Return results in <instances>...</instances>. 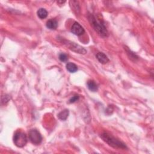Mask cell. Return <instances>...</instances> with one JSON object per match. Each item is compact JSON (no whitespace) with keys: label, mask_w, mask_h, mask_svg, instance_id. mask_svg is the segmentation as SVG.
<instances>
[{"label":"cell","mask_w":154,"mask_h":154,"mask_svg":"<svg viewBox=\"0 0 154 154\" xmlns=\"http://www.w3.org/2000/svg\"><path fill=\"white\" fill-rule=\"evenodd\" d=\"M89 21L94 30L102 37H107L108 36V33L107 28L104 25V22L101 19L97 18L94 15L90 14L88 16Z\"/></svg>","instance_id":"obj_1"},{"label":"cell","mask_w":154,"mask_h":154,"mask_svg":"<svg viewBox=\"0 0 154 154\" xmlns=\"http://www.w3.org/2000/svg\"><path fill=\"white\" fill-rule=\"evenodd\" d=\"M101 137L106 143H107L109 146L113 147L114 148L122 149H125L127 148V146H126L123 142H120L118 139L116 138L113 136H112L111 135L107 133H104L102 134Z\"/></svg>","instance_id":"obj_2"},{"label":"cell","mask_w":154,"mask_h":154,"mask_svg":"<svg viewBox=\"0 0 154 154\" xmlns=\"http://www.w3.org/2000/svg\"><path fill=\"white\" fill-rule=\"evenodd\" d=\"M13 142L17 147L23 148L27 143V135L21 131L16 132L13 137Z\"/></svg>","instance_id":"obj_3"},{"label":"cell","mask_w":154,"mask_h":154,"mask_svg":"<svg viewBox=\"0 0 154 154\" xmlns=\"http://www.w3.org/2000/svg\"><path fill=\"white\" fill-rule=\"evenodd\" d=\"M29 137L31 142L36 145H39L42 141L41 134L36 129L31 130L29 133Z\"/></svg>","instance_id":"obj_4"},{"label":"cell","mask_w":154,"mask_h":154,"mask_svg":"<svg viewBox=\"0 0 154 154\" xmlns=\"http://www.w3.org/2000/svg\"><path fill=\"white\" fill-rule=\"evenodd\" d=\"M65 44L68 47V48L78 54H85L87 52V51L81 46L76 44L75 43L69 41H65Z\"/></svg>","instance_id":"obj_5"},{"label":"cell","mask_w":154,"mask_h":154,"mask_svg":"<svg viewBox=\"0 0 154 154\" xmlns=\"http://www.w3.org/2000/svg\"><path fill=\"white\" fill-rule=\"evenodd\" d=\"M71 32L75 35L80 36L85 33V29L79 23L75 22L71 28Z\"/></svg>","instance_id":"obj_6"},{"label":"cell","mask_w":154,"mask_h":154,"mask_svg":"<svg viewBox=\"0 0 154 154\" xmlns=\"http://www.w3.org/2000/svg\"><path fill=\"white\" fill-rule=\"evenodd\" d=\"M96 57L97 60H98L101 64H105L109 62V59L108 57L103 52H98L96 54Z\"/></svg>","instance_id":"obj_7"},{"label":"cell","mask_w":154,"mask_h":154,"mask_svg":"<svg viewBox=\"0 0 154 154\" xmlns=\"http://www.w3.org/2000/svg\"><path fill=\"white\" fill-rule=\"evenodd\" d=\"M70 6H71L73 11L76 14V15H80V7L79 3L77 1H71L69 2Z\"/></svg>","instance_id":"obj_8"},{"label":"cell","mask_w":154,"mask_h":154,"mask_svg":"<svg viewBox=\"0 0 154 154\" xmlns=\"http://www.w3.org/2000/svg\"><path fill=\"white\" fill-rule=\"evenodd\" d=\"M57 22L56 20L51 19L47 21V27L50 30H55L57 27Z\"/></svg>","instance_id":"obj_9"},{"label":"cell","mask_w":154,"mask_h":154,"mask_svg":"<svg viewBox=\"0 0 154 154\" xmlns=\"http://www.w3.org/2000/svg\"><path fill=\"white\" fill-rule=\"evenodd\" d=\"M37 16L38 17L41 19H44L45 18H46L48 16V11H47L46 9H44V8H40L37 10Z\"/></svg>","instance_id":"obj_10"},{"label":"cell","mask_w":154,"mask_h":154,"mask_svg":"<svg viewBox=\"0 0 154 154\" xmlns=\"http://www.w3.org/2000/svg\"><path fill=\"white\" fill-rule=\"evenodd\" d=\"M66 69L71 73H75L78 71V67L77 65L73 63H68L66 64Z\"/></svg>","instance_id":"obj_11"},{"label":"cell","mask_w":154,"mask_h":154,"mask_svg":"<svg viewBox=\"0 0 154 154\" xmlns=\"http://www.w3.org/2000/svg\"><path fill=\"white\" fill-rule=\"evenodd\" d=\"M87 87L90 91L93 92H96L97 89H98V87H97L96 82L92 80H90L87 82Z\"/></svg>","instance_id":"obj_12"},{"label":"cell","mask_w":154,"mask_h":154,"mask_svg":"<svg viewBox=\"0 0 154 154\" xmlns=\"http://www.w3.org/2000/svg\"><path fill=\"white\" fill-rule=\"evenodd\" d=\"M69 116V110H64L63 111H61L60 113L58 115V117L61 120H66Z\"/></svg>","instance_id":"obj_13"},{"label":"cell","mask_w":154,"mask_h":154,"mask_svg":"<svg viewBox=\"0 0 154 154\" xmlns=\"http://www.w3.org/2000/svg\"><path fill=\"white\" fill-rule=\"evenodd\" d=\"M59 59L61 62H66L68 60V57H67L66 54L62 53L59 55Z\"/></svg>","instance_id":"obj_14"},{"label":"cell","mask_w":154,"mask_h":154,"mask_svg":"<svg viewBox=\"0 0 154 154\" xmlns=\"http://www.w3.org/2000/svg\"><path fill=\"white\" fill-rule=\"evenodd\" d=\"M79 96L78 95H75L72 97H71V99L69 100V103H74L76 101H77L79 100Z\"/></svg>","instance_id":"obj_15"}]
</instances>
